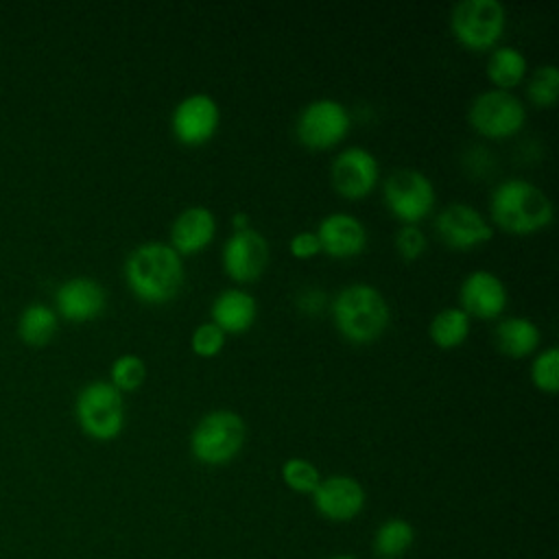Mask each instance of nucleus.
Masks as SVG:
<instances>
[{
	"instance_id": "nucleus-1",
	"label": "nucleus",
	"mask_w": 559,
	"mask_h": 559,
	"mask_svg": "<svg viewBox=\"0 0 559 559\" xmlns=\"http://www.w3.org/2000/svg\"><path fill=\"white\" fill-rule=\"evenodd\" d=\"M129 290L144 304H168L186 280L181 255L168 242H142L124 260Z\"/></svg>"
},
{
	"instance_id": "nucleus-2",
	"label": "nucleus",
	"mask_w": 559,
	"mask_h": 559,
	"mask_svg": "<svg viewBox=\"0 0 559 559\" xmlns=\"http://www.w3.org/2000/svg\"><path fill=\"white\" fill-rule=\"evenodd\" d=\"M491 221L515 236H528L552 223L555 210L548 194L526 179H504L489 197Z\"/></svg>"
},
{
	"instance_id": "nucleus-3",
	"label": "nucleus",
	"mask_w": 559,
	"mask_h": 559,
	"mask_svg": "<svg viewBox=\"0 0 559 559\" xmlns=\"http://www.w3.org/2000/svg\"><path fill=\"white\" fill-rule=\"evenodd\" d=\"M332 321L343 338L356 345L380 338L391 321L386 297L371 284H347L332 299Z\"/></svg>"
},
{
	"instance_id": "nucleus-4",
	"label": "nucleus",
	"mask_w": 559,
	"mask_h": 559,
	"mask_svg": "<svg viewBox=\"0 0 559 559\" xmlns=\"http://www.w3.org/2000/svg\"><path fill=\"white\" fill-rule=\"evenodd\" d=\"M247 441V424L236 411L218 408L203 415L190 432V454L210 467L234 461Z\"/></svg>"
},
{
	"instance_id": "nucleus-5",
	"label": "nucleus",
	"mask_w": 559,
	"mask_h": 559,
	"mask_svg": "<svg viewBox=\"0 0 559 559\" xmlns=\"http://www.w3.org/2000/svg\"><path fill=\"white\" fill-rule=\"evenodd\" d=\"M74 415L87 437L111 441L124 428L122 393L109 380H92L79 391Z\"/></svg>"
},
{
	"instance_id": "nucleus-6",
	"label": "nucleus",
	"mask_w": 559,
	"mask_h": 559,
	"mask_svg": "<svg viewBox=\"0 0 559 559\" xmlns=\"http://www.w3.org/2000/svg\"><path fill=\"white\" fill-rule=\"evenodd\" d=\"M504 26L507 11L498 0H461L450 13L452 35L469 50L493 48Z\"/></svg>"
},
{
	"instance_id": "nucleus-7",
	"label": "nucleus",
	"mask_w": 559,
	"mask_h": 559,
	"mask_svg": "<svg viewBox=\"0 0 559 559\" xmlns=\"http://www.w3.org/2000/svg\"><path fill=\"white\" fill-rule=\"evenodd\" d=\"M382 199L397 221L417 225L432 212L437 194L428 175L415 168H400L384 179Z\"/></svg>"
},
{
	"instance_id": "nucleus-8",
	"label": "nucleus",
	"mask_w": 559,
	"mask_h": 559,
	"mask_svg": "<svg viewBox=\"0 0 559 559\" xmlns=\"http://www.w3.org/2000/svg\"><path fill=\"white\" fill-rule=\"evenodd\" d=\"M467 120L476 133L489 140H502L515 135L526 122L524 103L507 90L480 92L467 111Z\"/></svg>"
},
{
	"instance_id": "nucleus-9",
	"label": "nucleus",
	"mask_w": 559,
	"mask_h": 559,
	"mask_svg": "<svg viewBox=\"0 0 559 559\" xmlns=\"http://www.w3.org/2000/svg\"><path fill=\"white\" fill-rule=\"evenodd\" d=\"M352 129L347 107L336 98L310 100L297 116V140L312 151H328L336 146Z\"/></svg>"
},
{
	"instance_id": "nucleus-10",
	"label": "nucleus",
	"mask_w": 559,
	"mask_h": 559,
	"mask_svg": "<svg viewBox=\"0 0 559 559\" xmlns=\"http://www.w3.org/2000/svg\"><path fill=\"white\" fill-rule=\"evenodd\" d=\"M218 124L221 107L205 92H194L181 98L170 116L173 135L186 146H201L210 142L218 131Z\"/></svg>"
},
{
	"instance_id": "nucleus-11",
	"label": "nucleus",
	"mask_w": 559,
	"mask_h": 559,
	"mask_svg": "<svg viewBox=\"0 0 559 559\" xmlns=\"http://www.w3.org/2000/svg\"><path fill=\"white\" fill-rule=\"evenodd\" d=\"M435 231L441 242L456 251H469L493 236L487 216L469 203H450L435 218Z\"/></svg>"
},
{
	"instance_id": "nucleus-12",
	"label": "nucleus",
	"mask_w": 559,
	"mask_h": 559,
	"mask_svg": "<svg viewBox=\"0 0 559 559\" xmlns=\"http://www.w3.org/2000/svg\"><path fill=\"white\" fill-rule=\"evenodd\" d=\"M380 179V166L371 151L362 146H347L330 166L332 188L349 201L365 199L373 192Z\"/></svg>"
},
{
	"instance_id": "nucleus-13",
	"label": "nucleus",
	"mask_w": 559,
	"mask_h": 559,
	"mask_svg": "<svg viewBox=\"0 0 559 559\" xmlns=\"http://www.w3.org/2000/svg\"><path fill=\"white\" fill-rule=\"evenodd\" d=\"M269 255V242L260 231H255L253 227L238 229L231 231V236L223 245V271L236 284H251L266 271Z\"/></svg>"
},
{
	"instance_id": "nucleus-14",
	"label": "nucleus",
	"mask_w": 559,
	"mask_h": 559,
	"mask_svg": "<svg viewBox=\"0 0 559 559\" xmlns=\"http://www.w3.org/2000/svg\"><path fill=\"white\" fill-rule=\"evenodd\" d=\"M310 496L317 513L330 522L354 520L367 500L362 485L347 474H332L321 478Z\"/></svg>"
},
{
	"instance_id": "nucleus-15",
	"label": "nucleus",
	"mask_w": 559,
	"mask_h": 559,
	"mask_svg": "<svg viewBox=\"0 0 559 559\" xmlns=\"http://www.w3.org/2000/svg\"><path fill=\"white\" fill-rule=\"evenodd\" d=\"M105 306H107V293L94 277H85V275L70 277L55 293L57 317L72 323L94 321L96 317L103 314Z\"/></svg>"
},
{
	"instance_id": "nucleus-16",
	"label": "nucleus",
	"mask_w": 559,
	"mask_h": 559,
	"mask_svg": "<svg viewBox=\"0 0 559 559\" xmlns=\"http://www.w3.org/2000/svg\"><path fill=\"white\" fill-rule=\"evenodd\" d=\"M461 310L472 319H496L504 312L509 295L504 282L487 271V269H476L465 275L461 290Z\"/></svg>"
},
{
	"instance_id": "nucleus-17",
	"label": "nucleus",
	"mask_w": 559,
	"mask_h": 559,
	"mask_svg": "<svg viewBox=\"0 0 559 559\" xmlns=\"http://www.w3.org/2000/svg\"><path fill=\"white\" fill-rule=\"evenodd\" d=\"M321 251L332 258H354L367 247V229L360 218L347 212H332L317 225Z\"/></svg>"
},
{
	"instance_id": "nucleus-18",
	"label": "nucleus",
	"mask_w": 559,
	"mask_h": 559,
	"mask_svg": "<svg viewBox=\"0 0 559 559\" xmlns=\"http://www.w3.org/2000/svg\"><path fill=\"white\" fill-rule=\"evenodd\" d=\"M216 236V216L205 205H190L177 214L170 225L168 245L179 255L203 251Z\"/></svg>"
},
{
	"instance_id": "nucleus-19",
	"label": "nucleus",
	"mask_w": 559,
	"mask_h": 559,
	"mask_svg": "<svg viewBox=\"0 0 559 559\" xmlns=\"http://www.w3.org/2000/svg\"><path fill=\"white\" fill-rule=\"evenodd\" d=\"M210 314L212 323L225 334H245L258 317V304L253 295L242 288H225L214 297Z\"/></svg>"
},
{
	"instance_id": "nucleus-20",
	"label": "nucleus",
	"mask_w": 559,
	"mask_h": 559,
	"mask_svg": "<svg viewBox=\"0 0 559 559\" xmlns=\"http://www.w3.org/2000/svg\"><path fill=\"white\" fill-rule=\"evenodd\" d=\"M493 341L500 354L509 358H524L531 356L542 341V332L537 323L526 317H507L493 330Z\"/></svg>"
},
{
	"instance_id": "nucleus-21",
	"label": "nucleus",
	"mask_w": 559,
	"mask_h": 559,
	"mask_svg": "<svg viewBox=\"0 0 559 559\" xmlns=\"http://www.w3.org/2000/svg\"><path fill=\"white\" fill-rule=\"evenodd\" d=\"M528 72V61L524 52L515 46H498L487 59V76L496 90H507L520 85Z\"/></svg>"
},
{
	"instance_id": "nucleus-22",
	"label": "nucleus",
	"mask_w": 559,
	"mask_h": 559,
	"mask_svg": "<svg viewBox=\"0 0 559 559\" xmlns=\"http://www.w3.org/2000/svg\"><path fill=\"white\" fill-rule=\"evenodd\" d=\"M59 325V317L55 308L46 304H31L22 310L20 321H17V334L26 345L39 347L46 345Z\"/></svg>"
},
{
	"instance_id": "nucleus-23",
	"label": "nucleus",
	"mask_w": 559,
	"mask_h": 559,
	"mask_svg": "<svg viewBox=\"0 0 559 559\" xmlns=\"http://www.w3.org/2000/svg\"><path fill=\"white\" fill-rule=\"evenodd\" d=\"M469 321L472 319L461 308H443L432 317L428 325L430 341L441 349H454L469 336Z\"/></svg>"
},
{
	"instance_id": "nucleus-24",
	"label": "nucleus",
	"mask_w": 559,
	"mask_h": 559,
	"mask_svg": "<svg viewBox=\"0 0 559 559\" xmlns=\"http://www.w3.org/2000/svg\"><path fill=\"white\" fill-rule=\"evenodd\" d=\"M415 544V528L404 518L384 520L373 535V550L382 559H400Z\"/></svg>"
},
{
	"instance_id": "nucleus-25",
	"label": "nucleus",
	"mask_w": 559,
	"mask_h": 559,
	"mask_svg": "<svg viewBox=\"0 0 559 559\" xmlns=\"http://www.w3.org/2000/svg\"><path fill=\"white\" fill-rule=\"evenodd\" d=\"M526 96L535 107L550 109L559 96V70L555 63H544L535 68L526 83Z\"/></svg>"
},
{
	"instance_id": "nucleus-26",
	"label": "nucleus",
	"mask_w": 559,
	"mask_h": 559,
	"mask_svg": "<svg viewBox=\"0 0 559 559\" xmlns=\"http://www.w3.org/2000/svg\"><path fill=\"white\" fill-rule=\"evenodd\" d=\"M280 476L284 485L295 493H312L321 480L317 465L301 456H290L282 463Z\"/></svg>"
},
{
	"instance_id": "nucleus-27",
	"label": "nucleus",
	"mask_w": 559,
	"mask_h": 559,
	"mask_svg": "<svg viewBox=\"0 0 559 559\" xmlns=\"http://www.w3.org/2000/svg\"><path fill=\"white\" fill-rule=\"evenodd\" d=\"M144 378H146V365L138 354H122L111 362L109 382L120 393L138 391L144 384Z\"/></svg>"
},
{
	"instance_id": "nucleus-28",
	"label": "nucleus",
	"mask_w": 559,
	"mask_h": 559,
	"mask_svg": "<svg viewBox=\"0 0 559 559\" xmlns=\"http://www.w3.org/2000/svg\"><path fill=\"white\" fill-rule=\"evenodd\" d=\"M531 380L544 393L559 391V349L555 345L542 349L531 365Z\"/></svg>"
},
{
	"instance_id": "nucleus-29",
	"label": "nucleus",
	"mask_w": 559,
	"mask_h": 559,
	"mask_svg": "<svg viewBox=\"0 0 559 559\" xmlns=\"http://www.w3.org/2000/svg\"><path fill=\"white\" fill-rule=\"evenodd\" d=\"M225 341H227V334L218 325H214L212 321H205V323L197 325V330L192 332L190 345H192V352L197 356L214 358L223 352Z\"/></svg>"
},
{
	"instance_id": "nucleus-30",
	"label": "nucleus",
	"mask_w": 559,
	"mask_h": 559,
	"mask_svg": "<svg viewBox=\"0 0 559 559\" xmlns=\"http://www.w3.org/2000/svg\"><path fill=\"white\" fill-rule=\"evenodd\" d=\"M426 245H428L426 234L417 225H402L395 234V249L400 258L406 262H413L419 255H424Z\"/></svg>"
},
{
	"instance_id": "nucleus-31",
	"label": "nucleus",
	"mask_w": 559,
	"mask_h": 559,
	"mask_svg": "<svg viewBox=\"0 0 559 559\" xmlns=\"http://www.w3.org/2000/svg\"><path fill=\"white\" fill-rule=\"evenodd\" d=\"M288 251L293 258H299V260H308L317 253H321V245H319V238L314 231H297L290 240H288Z\"/></svg>"
},
{
	"instance_id": "nucleus-32",
	"label": "nucleus",
	"mask_w": 559,
	"mask_h": 559,
	"mask_svg": "<svg viewBox=\"0 0 559 559\" xmlns=\"http://www.w3.org/2000/svg\"><path fill=\"white\" fill-rule=\"evenodd\" d=\"M295 304H297V308H299L304 314L312 317V314H319V312L325 308L328 295H325L321 288L308 286V288H304V290L297 293Z\"/></svg>"
},
{
	"instance_id": "nucleus-33",
	"label": "nucleus",
	"mask_w": 559,
	"mask_h": 559,
	"mask_svg": "<svg viewBox=\"0 0 559 559\" xmlns=\"http://www.w3.org/2000/svg\"><path fill=\"white\" fill-rule=\"evenodd\" d=\"M231 227H234V231L247 229V227H249V214H245V212H234V216H231Z\"/></svg>"
},
{
	"instance_id": "nucleus-34",
	"label": "nucleus",
	"mask_w": 559,
	"mask_h": 559,
	"mask_svg": "<svg viewBox=\"0 0 559 559\" xmlns=\"http://www.w3.org/2000/svg\"><path fill=\"white\" fill-rule=\"evenodd\" d=\"M330 559H356L354 555H334V557H330Z\"/></svg>"
}]
</instances>
